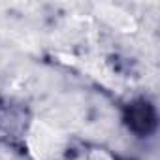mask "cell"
I'll use <instances>...</instances> for the list:
<instances>
[{"label":"cell","instance_id":"6da1fadb","mask_svg":"<svg viewBox=\"0 0 160 160\" xmlns=\"http://www.w3.org/2000/svg\"><path fill=\"white\" fill-rule=\"evenodd\" d=\"M30 147H32V152H38V158L40 160H47L49 154L60 151V143H58L57 134L53 130H49L47 126H42L38 143H32Z\"/></svg>","mask_w":160,"mask_h":160}]
</instances>
